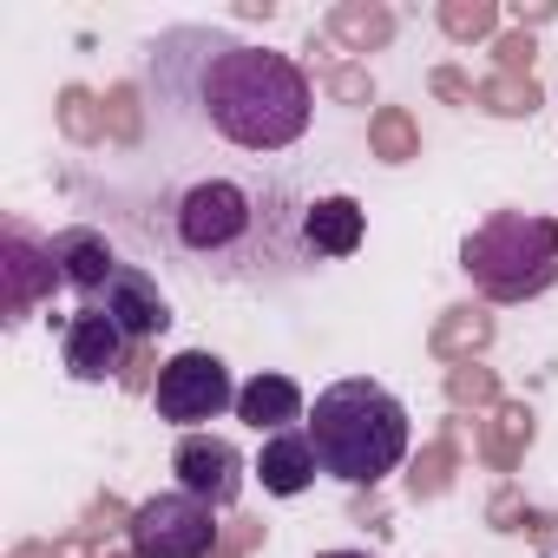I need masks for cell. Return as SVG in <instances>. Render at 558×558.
Listing matches in <instances>:
<instances>
[{"label":"cell","mask_w":558,"mask_h":558,"mask_svg":"<svg viewBox=\"0 0 558 558\" xmlns=\"http://www.w3.org/2000/svg\"><path fill=\"white\" fill-rule=\"evenodd\" d=\"M323 80H329V93H336L342 106H368V99H375V80H368L362 66H342V60H323Z\"/></svg>","instance_id":"d4e9b609"},{"label":"cell","mask_w":558,"mask_h":558,"mask_svg":"<svg viewBox=\"0 0 558 558\" xmlns=\"http://www.w3.org/2000/svg\"><path fill=\"white\" fill-rule=\"evenodd\" d=\"M440 27H447V40H486L499 27V8H493V0H447Z\"/></svg>","instance_id":"603a6c76"},{"label":"cell","mask_w":558,"mask_h":558,"mask_svg":"<svg viewBox=\"0 0 558 558\" xmlns=\"http://www.w3.org/2000/svg\"><path fill=\"white\" fill-rule=\"evenodd\" d=\"M151 99L171 125L210 132L230 151H290L310 132L316 93L290 53L217 27H171L151 47Z\"/></svg>","instance_id":"6da1fadb"},{"label":"cell","mask_w":558,"mask_h":558,"mask_svg":"<svg viewBox=\"0 0 558 558\" xmlns=\"http://www.w3.org/2000/svg\"><path fill=\"white\" fill-rule=\"evenodd\" d=\"M53 558H99V538L73 532V538H60V545H53Z\"/></svg>","instance_id":"4dcf8cb0"},{"label":"cell","mask_w":558,"mask_h":558,"mask_svg":"<svg viewBox=\"0 0 558 558\" xmlns=\"http://www.w3.org/2000/svg\"><path fill=\"white\" fill-rule=\"evenodd\" d=\"M493 60H499V73L532 80V34H499L493 40Z\"/></svg>","instance_id":"484cf974"},{"label":"cell","mask_w":558,"mask_h":558,"mask_svg":"<svg viewBox=\"0 0 558 558\" xmlns=\"http://www.w3.org/2000/svg\"><path fill=\"white\" fill-rule=\"evenodd\" d=\"M171 473H178V493H191L204 506H236V493H243V453L217 434H184L171 453Z\"/></svg>","instance_id":"ba28073f"},{"label":"cell","mask_w":558,"mask_h":558,"mask_svg":"<svg viewBox=\"0 0 558 558\" xmlns=\"http://www.w3.org/2000/svg\"><path fill=\"white\" fill-rule=\"evenodd\" d=\"M53 290H60L53 243H40L21 217H8V230H0V310H8V323H27Z\"/></svg>","instance_id":"52a82bcc"},{"label":"cell","mask_w":558,"mask_h":558,"mask_svg":"<svg viewBox=\"0 0 558 558\" xmlns=\"http://www.w3.org/2000/svg\"><path fill=\"white\" fill-rule=\"evenodd\" d=\"M453 473H460V427H447L440 440H427V447L414 453V466H408V493H414V499H440V493L453 486Z\"/></svg>","instance_id":"ac0fdd59"},{"label":"cell","mask_w":558,"mask_h":558,"mask_svg":"<svg viewBox=\"0 0 558 558\" xmlns=\"http://www.w3.org/2000/svg\"><path fill=\"white\" fill-rule=\"evenodd\" d=\"M99 310H106L132 342H151V336L171 329V303H165V290H158V276H145L138 263H125L112 283L99 290Z\"/></svg>","instance_id":"30bf717a"},{"label":"cell","mask_w":558,"mask_h":558,"mask_svg":"<svg viewBox=\"0 0 558 558\" xmlns=\"http://www.w3.org/2000/svg\"><path fill=\"white\" fill-rule=\"evenodd\" d=\"M60 355H66V375H73V381H106V375H125V362H132V336H125L99 303H86L80 316H66V342H60Z\"/></svg>","instance_id":"9c48e42d"},{"label":"cell","mask_w":558,"mask_h":558,"mask_svg":"<svg viewBox=\"0 0 558 558\" xmlns=\"http://www.w3.org/2000/svg\"><path fill=\"white\" fill-rule=\"evenodd\" d=\"M473 106L493 112V119H532L538 112V86L532 80H512V73H493V80H480Z\"/></svg>","instance_id":"ffe728a7"},{"label":"cell","mask_w":558,"mask_h":558,"mask_svg":"<svg viewBox=\"0 0 558 558\" xmlns=\"http://www.w3.org/2000/svg\"><path fill=\"white\" fill-rule=\"evenodd\" d=\"M434 93H440V99H453V106H473V93H480V86H473L466 73H453V66H440V73H434Z\"/></svg>","instance_id":"f1b7e54d"},{"label":"cell","mask_w":558,"mask_h":558,"mask_svg":"<svg viewBox=\"0 0 558 558\" xmlns=\"http://www.w3.org/2000/svg\"><path fill=\"white\" fill-rule=\"evenodd\" d=\"M145 368H151V349H145V342H138V349H132V362H125V375H119V381H125V388H132V395H138V388H145V381H151V375H145Z\"/></svg>","instance_id":"f546056e"},{"label":"cell","mask_w":558,"mask_h":558,"mask_svg":"<svg viewBox=\"0 0 558 558\" xmlns=\"http://www.w3.org/2000/svg\"><path fill=\"white\" fill-rule=\"evenodd\" d=\"M329 40H342L349 53H375L395 40V14L375 8V0H342V8L329 14Z\"/></svg>","instance_id":"e0dca14e"},{"label":"cell","mask_w":558,"mask_h":558,"mask_svg":"<svg viewBox=\"0 0 558 558\" xmlns=\"http://www.w3.org/2000/svg\"><path fill=\"white\" fill-rule=\"evenodd\" d=\"M460 269L486 303H532L558 276V223L532 210H493L460 243Z\"/></svg>","instance_id":"277c9868"},{"label":"cell","mask_w":558,"mask_h":558,"mask_svg":"<svg viewBox=\"0 0 558 558\" xmlns=\"http://www.w3.org/2000/svg\"><path fill=\"white\" fill-rule=\"evenodd\" d=\"M151 401H158V421L191 427V421H217L223 408H236V388H230V368H223L217 355L184 349V355H171V362H165V375H158Z\"/></svg>","instance_id":"8992f818"},{"label":"cell","mask_w":558,"mask_h":558,"mask_svg":"<svg viewBox=\"0 0 558 558\" xmlns=\"http://www.w3.org/2000/svg\"><path fill=\"white\" fill-rule=\"evenodd\" d=\"M60 132H66L73 145H99V138H106V106H99L86 86H66V93H60Z\"/></svg>","instance_id":"44dd1931"},{"label":"cell","mask_w":558,"mask_h":558,"mask_svg":"<svg viewBox=\"0 0 558 558\" xmlns=\"http://www.w3.org/2000/svg\"><path fill=\"white\" fill-rule=\"evenodd\" d=\"M447 401L453 408H499V375L480 362H460V368H447Z\"/></svg>","instance_id":"7402d4cb"},{"label":"cell","mask_w":558,"mask_h":558,"mask_svg":"<svg viewBox=\"0 0 558 558\" xmlns=\"http://www.w3.org/2000/svg\"><path fill=\"white\" fill-rule=\"evenodd\" d=\"M276 217H269V197L243 178H197L171 197L165 210V236L191 256V263H217V269H236L250 263L263 243H269Z\"/></svg>","instance_id":"3957f363"},{"label":"cell","mask_w":558,"mask_h":558,"mask_svg":"<svg viewBox=\"0 0 558 558\" xmlns=\"http://www.w3.org/2000/svg\"><path fill=\"white\" fill-rule=\"evenodd\" d=\"M112 525H132V512H125V506H119V499L106 493V499H99V506L86 512V525H80V532H86V538H106Z\"/></svg>","instance_id":"83f0119b"},{"label":"cell","mask_w":558,"mask_h":558,"mask_svg":"<svg viewBox=\"0 0 558 558\" xmlns=\"http://www.w3.org/2000/svg\"><path fill=\"white\" fill-rule=\"evenodd\" d=\"M132 551L138 558H210L223 525H210V506L191 499V493H158L145 506H132V525H125Z\"/></svg>","instance_id":"5b68a950"},{"label":"cell","mask_w":558,"mask_h":558,"mask_svg":"<svg viewBox=\"0 0 558 558\" xmlns=\"http://www.w3.org/2000/svg\"><path fill=\"white\" fill-rule=\"evenodd\" d=\"M53 263H60V283H66V290H80V296H99L112 276L125 269V263L112 256L106 230H93V223L60 230V236H53Z\"/></svg>","instance_id":"8fae6325"},{"label":"cell","mask_w":558,"mask_h":558,"mask_svg":"<svg viewBox=\"0 0 558 558\" xmlns=\"http://www.w3.org/2000/svg\"><path fill=\"white\" fill-rule=\"evenodd\" d=\"M236 421L256 434H290V421H303V388L290 375H256L250 388H236Z\"/></svg>","instance_id":"5bb4252c"},{"label":"cell","mask_w":558,"mask_h":558,"mask_svg":"<svg viewBox=\"0 0 558 558\" xmlns=\"http://www.w3.org/2000/svg\"><path fill=\"white\" fill-rule=\"evenodd\" d=\"M362 230H368V217H362L355 197H316L296 217V236H303L310 256H355L362 250Z\"/></svg>","instance_id":"7c38bea8"},{"label":"cell","mask_w":558,"mask_h":558,"mask_svg":"<svg viewBox=\"0 0 558 558\" xmlns=\"http://www.w3.org/2000/svg\"><path fill=\"white\" fill-rule=\"evenodd\" d=\"M525 447H532V408H525V401H499V408L480 421V460H486L493 473H512V466L525 460Z\"/></svg>","instance_id":"9a60e30c"},{"label":"cell","mask_w":558,"mask_h":558,"mask_svg":"<svg viewBox=\"0 0 558 558\" xmlns=\"http://www.w3.org/2000/svg\"><path fill=\"white\" fill-rule=\"evenodd\" d=\"M256 538H263V519H230V525H223V538H217V551H210V558H243V551H250V545H256Z\"/></svg>","instance_id":"4316f807"},{"label":"cell","mask_w":558,"mask_h":558,"mask_svg":"<svg viewBox=\"0 0 558 558\" xmlns=\"http://www.w3.org/2000/svg\"><path fill=\"white\" fill-rule=\"evenodd\" d=\"M310 440H316V460L323 473H336L342 486H381L401 460H408V408L381 388V381H336L316 395V414H310Z\"/></svg>","instance_id":"7a4b0ae2"},{"label":"cell","mask_w":558,"mask_h":558,"mask_svg":"<svg viewBox=\"0 0 558 558\" xmlns=\"http://www.w3.org/2000/svg\"><path fill=\"white\" fill-rule=\"evenodd\" d=\"M8 558H53V545H14Z\"/></svg>","instance_id":"d6a6232c"},{"label":"cell","mask_w":558,"mask_h":558,"mask_svg":"<svg viewBox=\"0 0 558 558\" xmlns=\"http://www.w3.org/2000/svg\"><path fill=\"white\" fill-rule=\"evenodd\" d=\"M106 138H112V145H138V138H145L138 86H112V93H106Z\"/></svg>","instance_id":"cb8c5ba5"},{"label":"cell","mask_w":558,"mask_h":558,"mask_svg":"<svg viewBox=\"0 0 558 558\" xmlns=\"http://www.w3.org/2000/svg\"><path fill=\"white\" fill-rule=\"evenodd\" d=\"M512 21H519V27H545L551 8H545V0H538V8H512Z\"/></svg>","instance_id":"1f68e13d"},{"label":"cell","mask_w":558,"mask_h":558,"mask_svg":"<svg viewBox=\"0 0 558 558\" xmlns=\"http://www.w3.org/2000/svg\"><path fill=\"white\" fill-rule=\"evenodd\" d=\"M368 145H375L381 165H408V158H421V125L401 106H375L368 112Z\"/></svg>","instance_id":"d6986e66"},{"label":"cell","mask_w":558,"mask_h":558,"mask_svg":"<svg viewBox=\"0 0 558 558\" xmlns=\"http://www.w3.org/2000/svg\"><path fill=\"white\" fill-rule=\"evenodd\" d=\"M99 558H138V551H99Z\"/></svg>","instance_id":"e575fe53"},{"label":"cell","mask_w":558,"mask_h":558,"mask_svg":"<svg viewBox=\"0 0 558 558\" xmlns=\"http://www.w3.org/2000/svg\"><path fill=\"white\" fill-rule=\"evenodd\" d=\"M256 473H263V493H276V499H296V493H310V480L323 473V460H316V440L310 434H269L263 440V460H256Z\"/></svg>","instance_id":"4fadbf2b"},{"label":"cell","mask_w":558,"mask_h":558,"mask_svg":"<svg viewBox=\"0 0 558 558\" xmlns=\"http://www.w3.org/2000/svg\"><path fill=\"white\" fill-rule=\"evenodd\" d=\"M486 342H493V316H486L480 303H453V310L434 323V336H427V349H434L440 362H453V368L473 362Z\"/></svg>","instance_id":"2e32d148"},{"label":"cell","mask_w":558,"mask_h":558,"mask_svg":"<svg viewBox=\"0 0 558 558\" xmlns=\"http://www.w3.org/2000/svg\"><path fill=\"white\" fill-rule=\"evenodd\" d=\"M316 558H368V551H316Z\"/></svg>","instance_id":"836d02e7"}]
</instances>
